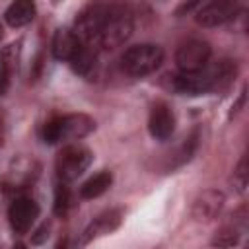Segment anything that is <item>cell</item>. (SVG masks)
<instances>
[{
  "mask_svg": "<svg viewBox=\"0 0 249 249\" xmlns=\"http://www.w3.org/2000/svg\"><path fill=\"white\" fill-rule=\"evenodd\" d=\"M237 74L235 60H218L206 64L202 70L193 74H177L171 80V88L183 95H206L216 89H224Z\"/></svg>",
  "mask_w": 249,
  "mask_h": 249,
  "instance_id": "cell-1",
  "label": "cell"
},
{
  "mask_svg": "<svg viewBox=\"0 0 249 249\" xmlns=\"http://www.w3.org/2000/svg\"><path fill=\"white\" fill-rule=\"evenodd\" d=\"M95 130V119L86 113H68L53 117L43 124V142L58 144L68 140H82Z\"/></svg>",
  "mask_w": 249,
  "mask_h": 249,
  "instance_id": "cell-2",
  "label": "cell"
},
{
  "mask_svg": "<svg viewBox=\"0 0 249 249\" xmlns=\"http://www.w3.org/2000/svg\"><path fill=\"white\" fill-rule=\"evenodd\" d=\"M132 29H134L132 12L123 4H111L109 14L97 33L95 43H93V49L95 51H113V49L124 45V41H128V37L132 35Z\"/></svg>",
  "mask_w": 249,
  "mask_h": 249,
  "instance_id": "cell-3",
  "label": "cell"
},
{
  "mask_svg": "<svg viewBox=\"0 0 249 249\" xmlns=\"http://www.w3.org/2000/svg\"><path fill=\"white\" fill-rule=\"evenodd\" d=\"M165 58V53L160 45L154 43H140L128 47L121 54V68L124 74L132 78H142L156 72Z\"/></svg>",
  "mask_w": 249,
  "mask_h": 249,
  "instance_id": "cell-4",
  "label": "cell"
},
{
  "mask_svg": "<svg viewBox=\"0 0 249 249\" xmlns=\"http://www.w3.org/2000/svg\"><path fill=\"white\" fill-rule=\"evenodd\" d=\"M91 161H93V154L89 148H86L84 144H68L58 152L54 169L62 183H70L76 181L80 175H84L91 165Z\"/></svg>",
  "mask_w": 249,
  "mask_h": 249,
  "instance_id": "cell-5",
  "label": "cell"
},
{
  "mask_svg": "<svg viewBox=\"0 0 249 249\" xmlns=\"http://www.w3.org/2000/svg\"><path fill=\"white\" fill-rule=\"evenodd\" d=\"M212 56V47L202 39H189L175 51V64L181 74H193L202 70Z\"/></svg>",
  "mask_w": 249,
  "mask_h": 249,
  "instance_id": "cell-6",
  "label": "cell"
},
{
  "mask_svg": "<svg viewBox=\"0 0 249 249\" xmlns=\"http://www.w3.org/2000/svg\"><path fill=\"white\" fill-rule=\"evenodd\" d=\"M239 16V6L228 0H214L200 4L195 12V21L200 27H220L224 23L233 21Z\"/></svg>",
  "mask_w": 249,
  "mask_h": 249,
  "instance_id": "cell-7",
  "label": "cell"
},
{
  "mask_svg": "<svg viewBox=\"0 0 249 249\" xmlns=\"http://www.w3.org/2000/svg\"><path fill=\"white\" fill-rule=\"evenodd\" d=\"M224 204H226V195L222 191H218V189H204V191H200L195 196L193 206H191V216L198 224L214 222L220 216Z\"/></svg>",
  "mask_w": 249,
  "mask_h": 249,
  "instance_id": "cell-8",
  "label": "cell"
},
{
  "mask_svg": "<svg viewBox=\"0 0 249 249\" xmlns=\"http://www.w3.org/2000/svg\"><path fill=\"white\" fill-rule=\"evenodd\" d=\"M124 220V210L123 208H109V210H103L101 214H97L88 226L86 230L82 231V237H80V247L91 243L93 239H99L103 235H109L113 231H117L121 228Z\"/></svg>",
  "mask_w": 249,
  "mask_h": 249,
  "instance_id": "cell-9",
  "label": "cell"
},
{
  "mask_svg": "<svg viewBox=\"0 0 249 249\" xmlns=\"http://www.w3.org/2000/svg\"><path fill=\"white\" fill-rule=\"evenodd\" d=\"M39 212H41V208L35 198L18 196V198H14V202L8 208V222L16 233L23 235L35 224V220L39 218Z\"/></svg>",
  "mask_w": 249,
  "mask_h": 249,
  "instance_id": "cell-10",
  "label": "cell"
},
{
  "mask_svg": "<svg viewBox=\"0 0 249 249\" xmlns=\"http://www.w3.org/2000/svg\"><path fill=\"white\" fill-rule=\"evenodd\" d=\"M148 132L154 140L165 142L173 136L175 132V115L171 107L163 101H158L148 115Z\"/></svg>",
  "mask_w": 249,
  "mask_h": 249,
  "instance_id": "cell-11",
  "label": "cell"
},
{
  "mask_svg": "<svg viewBox=\"0 0 249 249\" xmlns=\"http://www.w3.org/2000/svg\"><path fill=\"white\" fill-rule=\"evenodd\" d=\"M198 142H200V132H198V128H193V132L173 152H167L163 156L161 169L165 173H169V171H175V169L183 167L185 163H189L193 160V156L196 154V150H198Z\"/></svg>",
  "mask_w": 249,
  "mask_h": 249,
  "instance_id": "cell-12",
  "label": "cell"
},
{
  "mask_svg": "<svg viewBox=\"0 0 249 249\" xmlns=\"http://www.w3.org/2000/svg\"><path fill=\"white\" fill-rule=\"evenodd\" d=\"M84 49V43L78 39V35L72 31V29H56L54 35H53V41H51V53L56 60H62V62H72L78 53Z\"/></svg>",
  "mask_w": 249,
  "mask_h": 249,
  "instance_id": "cell-13",
  "label": "cell"
},
{
  "mask_svg": "<svg viewBox=\"0 0 249 249\" xmlns=\"http://www.w3.org/2000/svg\"><path fill=\"white\" fill-rule=\"evenodd\" d=\"M35 18V4L29 2V0H18V2H12L6 12H4V19L10 27L14 29H19V27H25L27 23H31Z\"/></svg>",
  "mask_w": 249,
  "mask_h": 249,
  "instance_id": "cell-14",
  "label": "cell"
},
{
  "mask_svg": "<svg viewBox=\"0 0 249 249\" xmlns=\"http://www.w3.org/2000/svg\"><path fill=\"white\" fill-rule=\"evenodd\" d=\"M111 185H113V173L107 171V169H103V171L91 175L88 181H84L78 193H80V198H84V200H93V198L101 196L103 193H107Z\"/></svg>",
  "mask_w": 249,
  "mask_h": 249,
  "instance_id": "cell-15",
  "label": "cell"
},
{
  "mask_svg": "<svg viewBox=\"0 0 249 249\" xmlns=\"http://www.w3.org/2000/svg\"><path fill=\"white\" fill-rule=\"evenodd\" d=\"M72 70L84 78H91L97 72V51L84 45V49L78 53V56L70 62Z\"/></svg>",
  "mask_w": 249,
  "mask_h": 249,
  "instance_id": "cell-16",
  "label": "cell"
},
{
  "mask_svg": "<svg viewBox=\"0 0 249 249\" xmlns=\"http://www.w3.org/2000/svg\"><path fill=\"white\" fill-rule=\"evenodd\" d=\"M239 239H241V230L233 224H224L212 233L210 245L214 249H233L239 243Z\"/></svg>",
  "mask_w": 249,
  "mask_h": 249,
  "instance_id": "cell-17",
  "label": "cell"
},
{
  "mask_svg": "<svg viewBox=\"0 0 249 249\" xmlns=\"http://www.w3.org/2000/svg\"><path fill=\"white\" fill-rule=\"evenodd\" d=\"M12 47H8V49H4L0 53V97L8 91L10 82H12V74H14V62L16 60L12 56V53H14Z\"/></svg>",
  "mask_w": 249,
  "mask_h": 249,
  "instance_id": "cell-18",
  "label": "cell"
},
{
  "mask_svg": "<svg viewBox=\"0 0 249 249\" xmlns=\"http://www.w3.org/2000/svg\"><path fill=\"white\" fill-rule=\"evenodd\" d=\"M70 204H72V195H70V189L66 187V183H58L54 187V195H53V212L54 216L58 218H64L70 210Z\"/></svg>",
  "mask_w": 249,
  "mask_h": 249,
  "instance_id": "cell-19",
  "label": "cell"
},
{
  "mask_svg": "<svg viewBox=\"0 0 249 249\" xmlns=\"http://www.w3.org/2000/svg\"><path fill=\"white\" fill-rule=\"evenodd\" d=\"M247 183H249V163H247V156H241V160L233 167V173L230 177V185L235 193L243 195L247 189Z\"/></svg>",
  "mask_w": 249,
  "mask_h": 249,
  "instance_id": "cell-20",
  "label": "cell"
},
{
  "mask_svg": "<svg viewBox=\"0 0 249 249\" xmlns=\"http://www.w3.org/2000/svg\"><path fill=\"white\" fill-rule=\"evenodd\" d=\"M49 231H51V224H41V226L35 230V233H31V243H33V245L45 243L47 237H49Z\"/></svg>",
  "mask_w": 249,
  "mask_h": 249,
  "instance_id": "cell-21",
  "label": "cell"
},
{
  "mask_svg": "<svg viewBox=\"0 0 249 249\" xmlns=\"http://www.w3.org/2000/svg\"><path fill=\"white\" fill-rule=\"evenodd\" d=\"M243 105H245V88L241 89V93H239V97H237V101L231 105V111H230V119L233 117V115H237L241 109H243Z\"/></svg>",
  "mask_w": 249,
  "mask_h": 249,
  "instance_id": "cell-22",
  "label": "cell"
},
{
  "mask_svg": "<svg viewBox=\"0 0 249 249\" xmlns=\"http://www.w3.org/2000/svg\"><path fill=\"white\" fill-rule=\"evenodd\" d=\"M56 249H68V237L60 239V241H58V245H56Z\"/></svg>",
  "mask_w": 249,
  "mask_h": 249,
  "instance_id": "cell-23",
  "label": "cell"
},
{
  "mask_svg": "<svg viewBox=\"0 0 249 249\" xmlns=\"http://www.w3.org/2000/svg\"><path fill=\"white\" fill-rule=\"evenodd\" d=\"M2 138H4V126H2V121H0V144H2Z\"/></svg>",
  "mask_w": 249,
  "mask_h": 249,
  "instance_id": "cell-24",
  "label": "cell"
},
{
  "mask_svg": "<svg viewBox=\"0 0 249 249\" xmlns=\"http://www.w3.org/2000/svg\"><path fill=\"white\" fill-rule=\"evenodd\" d=\"M2 39H4V27H2V23H0V43H2Z\"/></svg>",
  "mask_w": 249,
  "mask_h": 249,
  "instance_id": "cell-25",
  "label": "cell"
},
{
  "mask_svg": "<svg viewBox=\"0 0 249 249\" xmlns=\"http://www.w3.org/2000/svg\"><path fill=\"white\" fill-rule=\"evenodd\" d=\"M14 249H25V247H23V245H21V243H18V245H16V247H14Z\"/></svg>",
  "mask_w": 249,
  "mask_h": 249,
  "instance_id": "cell-26",
  "label": "cell"
}]
</instances>
